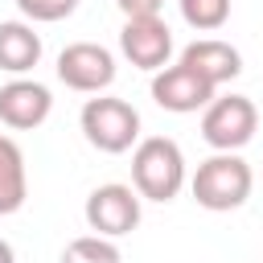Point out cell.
I'll return each instance as SVG.
<instances>
[{"mask_svg": "<svg viewBox=\"0 0 263 263\" xmlns=\"http://www.w3.org/2000/svg\"><path fill=\"white\" fill-rule=\"evenodd\" d=\"M189 173H185V152L177 140L168 136H148L132 148V189L140 193V201H173L185 189Z\"/></svg>", "mask_w": 263, "mask_h": 263, "instance_id": "6da1fadb", "label": "cell"}, {"mask_svg": "<svg viewBox=\"0 0 263 263\" xmlns=\"http://www.w3.org/2000/svg\"><path fill=\"white\" fill-rule=\"evenodd\" d=\"M255 189V173L251 164L238 156V152H214L210 160L197 164V173L189 177V193L201 210L210 214H226V210H238L247 205Z\"/></svg>", "mask_w": 263, "mask_h": 263, "instance_id": "7a4b0ae2", "label": "cell"}, {"mask_svg": "<svg viewBox=\"0 0 263 263\" xmlns=\"http://www.w3.org/2000/svg\"><path fill=\"white\" fill-rule=\"evenodd\" d=\"M78 127H82L86 144L99 148V152H107V156L132 152L140 144V111L127 99H115V95L86 99L82 115H78Z\"/></svg>", "mask_w": 263, "mask_h": 263, "instance_id": "3957f363", "label": "cell"}, {"mask_svg": "<svg viewBox=\"0 0 263 263\" xmlns=\"http://www.w3.org/2000/svg\"><path fill=\"white\" fill-rule=\"evenodd\" d=\"M259 132V107L247 95H214V103L201 111V140L214 152H238Z\"/></svg>", "mask_w": 263, "mask_h": 263, "instance_id": "277c9868", "label": "cell"}, {"mask_svg": "<svg viewBox=\"0 0 263 263\" xmlns=\"http://www.w3.org/2000/svg\"><path fill=\"white\" fill-rule=\"evenodd\" d=\"M82 214H86V226L99 238H123V234H132L140 226V193L132 185L107 181V185L90 189Z\"/></svg>", "mask_w": 263, "mask_h": 263, "instance_id": "5b68a950", "label": "cell"}, {"mask_svg": "<svg viewBox=\"0 0 263 263\" xmlns=\"http://www.w3.org/2000/svg\"><path fill=\"white\" fill-rule=\"evenodd\" d=\"M58 78L78 95H103L115 82V53L99 41H70L58 53Z\"/></svg>", "mask_w": 263, "mask_h": 263, "instance_id": "8992f818", "label": "cell"}, {"mask_svg": "<svg viewBox=\"0 0 263 263\" xmlns=\"http://www.w3.org/2000/svg\"><path fill=\"white\" fill-rule=\"evenodd\" d=\"M119 53L136 66V70H164L173 58V29L164 25V16H132L119 29Z\"/></svg>", "mask_w": 263, "mask_h": 263, "instance_id": "52a82bcc", "label": "cell"}, {"mask_svg": "<svg viewBox=\"0 0 263 263\" xmlns=\"http://www.w3.org/2000/svg\"><path fill=\"white\" fill-rule=\"evenodd\" d=\"M214 86L205 78H197L189 66H164L152 74V103L173 111V115H189V111H205L214 103Z\"/></svg>", "mask_w": 263, "mask_h": 263, "instance_id": "ba28073f", "label": "cell"}, {"mask_svg": "<svg viewBox=\"0 0 263 263\" xmlns=\"http://www.w3.org/2000/svg\"><path fill=\"white\" fill-rule=\"evenodd\" d=\"M53 111V95L45 82L37 78H8L0 86V123L12 132H33L49 119Z\"/></svg>", "mask_w": 263, "mask_h": 263, "instance_id": "9c48e42d", "label": "cell"}, {"mask_svg": "<svg viewBox=\"0 0 263 263\" xmlns=\"http://www.w3.org/2000/svg\"><path fill=\"white\" fill-rule=\"evenodd\" d=\"M181 66H189L197 78H205L218 90L222 82L242 74V53L230 41H222V37H201V41H189L181 49Z\"/></svg>", "mask_w": 263, "mask_h": 263, "instance_id": "30bf717a", "label": "cell"}, {"mask_svg": "<svg viewBox=\"0 0 263 263\" xmlns=\"http://www.w3.org/2000/svg\"><path fill=\"white\" fill-rule=\"evenodd\" d=\"M41 62V33L29 21H0V70L25 78Z\"/></svg>", "mask_w": 263, "mask_h": 263, "instance_id": "8fae6325", "label": "cell"}, {"mask_svg": "<svg viewBox=\"0 0 263 263\" xmlns=\"http://www.w3.org/2000/svg\"><path fill=\"white\" fill-rule=\"evenodd\" d=\"M29 197V173H25V152L12 136H0V218L16 214Z\"/></svg>", "mask_w": 263, "mask_h": 263, "instance_id": "7c38bea8", "label": "cell"}, {"mask_svg": "<svg viewBox=\"0 0 263 263\" xmlns=\"http://www.w3.org/2000/svg\"><path fill=\"white\" fill-rule=\"evenodd\" d=\"M62 263H123V255H119L115 238L82 234V238H70V242H66Z\"/></svg>", "mask_w": 263, "mask_h": 263, "instance_id": "4fadbf2b", "label": "cell"}, {"mask_svg": "<svg viewBox=\"0 0 263 263\" xmlns=\"http://www.w3.org/2000/svg\"><path fill=\"white\" fill-rule=\"evenodd\" d=\"M177 4H181L185 25L197 33H214L230 21V0H177Z\"/></svg>", "mask_w": 263, "mask_h": 263, "instance_id": "5bb4252c", "label": "cell"}, {"mask_svg": "<svg viewBox=\"0 0 263 263\" xmlns=\"http://www.w3.org/2000/svg\"><path fill=\"white\" fill-rule=\"evenodd\" d=\"M16 8L29 25H53V21H66L78 8V0H16Z\"/></svg>", "mask_w": 263, "mask_h": 263, "instance_id": "9a60e30c", "label": "cell"}, {"mask_svg": "<svg viewBox=\"0 0 263 263\" xmlns=\"http://www.w3.org/2000/svg\"><path fill=\"white\" fill-rule=\"evenodd\" d=\"M115 4H119L123 21H132V16H160V8H164V0H115Z\"/></svg>", "mask_w": 263, "mask_h": 263, "instance_id": "2e32d148", "label": "cell"}, {"mask_svg": "<svg viewBox=\"0 0 263 263\" xmlns=\"http://www.w3.org/2000/svg\"><path fill=\"white\" fill-rule=\"evenodd\" d=\"M0 263H16V251H12L8 238H0Z\"/></svg>", "mask_w": 263, "mask_h": 263, "instance_id": "e0dca14e", "label": "cell"}]
</instances>
